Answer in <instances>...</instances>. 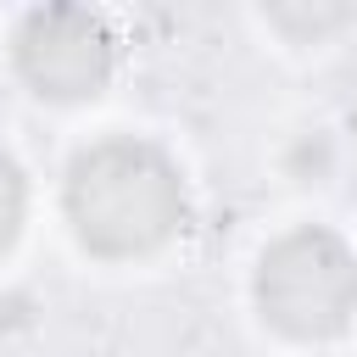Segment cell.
I'll use <instances>...</instances> for the list:
<instances>
[{
  "mask_svg": "<svg viewBox=\"0 0 357 357\" xmlns=\"http://www.w3.org/2000/svg\"><path fill=\"white\" fill-rule=\"evenodd\" d=\"M67 223L100 257H145L184 223L178 167L151 139H100L67 167Z\"/></svg>",
  "mask_w": 357,
  "mask_h": 357,
  "instance_id": "cell-1",
  "label": "cell"
},
{
  "mask_svg": "<svg viewBox=\"0 0 357 357\" xmlns=\"http://www.w3.org/2000/svg\"><path fill=\"white\" fill-rule=\"evenodd\" d=\"M257 307L296 340H329L357 312V257L329 229H290L257 262Z\"/></svg>",
  "mask_w": 357,
  "mask_h": 357,
  "instance_id": "cell-2",
  "label": "cell"
},
{
  "mask_svg": "<svg viewBox=\"0 0 357 357\" xmlns=\"http://www.w3.org/2000/svg\"><path fill=\"white\" fill-rule=\"evenodd\" d=\"M11 50L33 95H50V100H84L112 73V39L89 11H33L17 28Z\"/></svg>",
  "mask_w": 357,
  "mask_h": 357,
  "instance_id": "cell-3",
  "label": "cell"
},
{
  "mask_svg": "<svg viewBox=\"0 0 357 357\" xmlns=\"http://www.w3.org/2000/svg\"><path fill=\"white\" fill-rule=\"evenodd\" d=\"M17 229H22V173L0 151V251L17 240Z\"/></svg>",
  "mask_w": 357,
  "mask_h": 357,
  "instance_id": "cell-4",
  "label": "cell"
}]
</instances>
